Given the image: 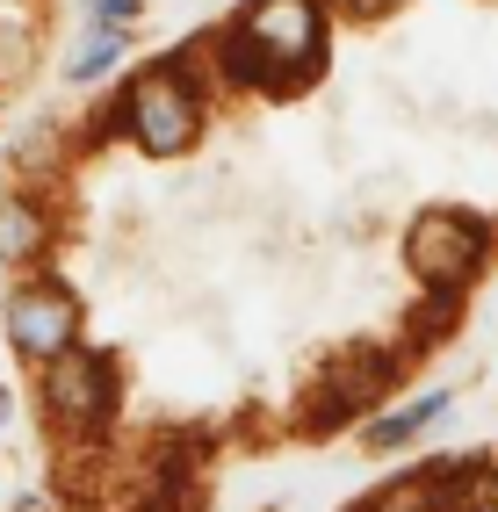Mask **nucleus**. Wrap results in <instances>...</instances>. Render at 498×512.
I'll return each instance as SVG.
<instances>
[{
    "instance_id": "f257e3e1",
    "label": "nucleus",
    "mask_w": 498,
    "mask_h": 512,
    "mask_svg": "<svg viewBox=\"0 0 498 512\" xmlns=\"http://www.w3.org/2000/svg\"><path fill=\"white\" fill-rule=\"evenodd\" d=\"M224 73L260 94H296L325 65V15L318 0H246V15L217 37Z\"/></svg>"
},
{
    "instance_id": "f03ea898",
    "label": "nucleus",
    "mask_w": 498,
    "mask_h": 512,
    "mask_svg": "<svg viewBox=\"0 0 498 512\" xmlns=\"http://www.w3.org/2000/svg\"><path fill=\"white\" fill-rule=\"evenodd\" d=\"M484 217H462V210H426L405 238V260L426 289H462L484 267Z\"/></svg>"
},
{
    "instance_id": "7ed1b4c3",
    "label": "nucleus",
    "mask_w": 498,
    "mask_h": 512,
    "mask_svg": "<svg viewBox=\"0 0 498 512\" xmlns=\"http://www.w3.org/2000/svg\"><path fill=\"white\" fill-rule=\"evenodd\" d=\"M123 116H130V138H138L152 159H174V152H188V145H195V123H203L195 94L174 80V65H159V73H145L138 87H130Z\"/></svg>"
},
{
    "instance_id": "20e7f679",
    "label": "nucleus",
    "mask_w": 498,
    "mask_h": 512,
    "mask_svg": "<svg viewBox=\"0 0 498 512\" xmlns=\"http://www.w3.org/2000/svg\"><path fill=\"white\" fill-rule=\"evenodd\" d=\"M390 375H397V361L376 354V347H361V354H347V361H332V368H325V383H318V397L304 404V426H311V433H340L347 419H361V412H369V404L390 390Z\"/></svg>"
},
{
    "instance_id": "39448f33",
    "label": "nucleus",
    "mask_w": 498,
    "mask_h": 512,
    "mask_svg": "<svg viewBox=\"0 0 498 512\" xmlns=\"http://www.w3.org/2000/svg\"><path fill=\"white\" fill-rule=\"evenodd\" d=\"M44 404L65 426H102L109 404H116V375L102 354H80V347H58L44 361Z\"/></svg>"
},
{
    "instance_id": "423d86ee",
    "label": "nucleus",
    "mask_w": 498,
    "mask_h": 512,
    "mask_svg": "<svg viewBox=\"0 0 498 512\" xmlns=\"http://www.w3.org/2000/svg\"><path fill=\"white\" fill-rule=\"evenodd\" d=\"M73 332H80V303L65 282H29L8 296V339L29 361H51L58 347H73Z\"/></svg>"
},
{
    "instance_id": "0eeeda50",
    "label": "nucleus",
    "mask_w": 498,
    "mask_h": 512,
    "mask_svg": "<svg viewBox=\"0 0 498 512\" xmlns=\"http://www.w3.org/2000/svg\"><path fill=\"white\" fill-rule=\"evenodd\" d=\"M441 412H448V397H441V390H426V397H412V404H397L390 419H376V426L361 433V440H369L376 455H390V448H405V440H412L419 426H434Z\"/></svg>"
},
{
    "instance_id": "6e6552de",
    "label": "nucleus",
    "mask_w": 498,
    "mask_h": 512,
    "mask_svg": "<svg viewBox=\"0 0 498 512\" xmlns=\"http://www.w3.org/2000/svg\"><path fill=\"white\" fill-rule=\"evenodd\" d=\"M0 253H8V260H29V253H44V217L29 210L22 195H8V202H0Z\"/></svg>"
},
{
    "instance_id": "1a4fd4ad",
    "label": "nucleus",
    "mask_w": 498,
    "mask_h": 512,
    "mask_svg": "<svg viewBox=\"0 0 498 512\" xmlns=\"http://www.w3.org/2000/svg\"><path fill=\"white\" fill-rule=\"evenodd\" d=\"M116 58H123V29L87 22V44L73 51V73H80V80H94V73H102V65H116Z\"/></svg>"
},
{
    "instance_id": "9d476101",
    "label": "nucleus",
    "mask_w": 498,
    "mask_h": 512,
    "mask_svg": "<svg viewBox=\"0 0 498 512\" xmlns=\"http://www.w3.org/2000/svg\"><path fill=\"white\" fill-rule=\"evenodd\" d=\"M354 512H441V505H434V491H426L419 476H405V484H383L369 505H354Z\"/></svg>"
},
{
    "instance_id": "9b49d317",
    "label": "nucleus",
    "mask_w": 498,
    "mask_h": 512,
    "mask_svg": "<svg viewBox=\"0 0 498 512\" xmlns=\"http://www.w3.org/2000/svg\"><path fill=\"white\" fill-rule=\"evenodd\" d=\"M448 325H455V289H434V296H426V311H419V325H412V347H434Z\"/></svg>"
},
{
    "instance_id": "f8f14e48",
    "label": "nucleus",
    "mask_w": 498,
    "mask_h": 512,
    "mask_svg": "<svg viewBox=\"0 0 498 512\" xmlns=\"http://www.w3.org/2000/svg\"><path fill=\"white\" fill-rule=\"evenodd\" d=\"M455 512H498V469H470V476H462Z\"/></svg>"
},
{
    "instance_id": "ddd939ff",
    "label": "nucleus",
    "mask_w": 498,
    "mask_h": 512,
    "mask_svg": "<svg viewBox=\"0 0 498 512\" xmlns=\"http://www.w3.org/2000/svg\"><path fill=\"white\" fill-rule=\"evenodd\" d=\"M87 22H102V29H130V22H138V8H145V0H87Z\"/></svg>"
},
{
    "instance_id": "4468645a",
    "label": "nucleus",
    "mask_w": 498,
    "mask_h": 512,
    "mask_svg": "<svg viewBox=\"0 0 498 512\" xmlns=\"http://www.w3.org/2000/svg\"><path fill=\"white\" fill-rule=\"evenodd\" d=\"M347 8H354V15H390L397 0H347Z\"/></svg>"
},
{
    "instance_id": "2eb2a0df",
    "label": "nucleus",
    "mask_w": 498,
    "mask_h": 512,
    "mask_svg": "<svg viewBox=\"0 0 498 512\" xmlns=\"http://www.w3.org/2000/svg\"><path fill=\"white\" fill-rule=\"evenodd\" d=\"M8 419H15V397H8V390H0V426H8Z\"/></svg>"
}]
</instances>
